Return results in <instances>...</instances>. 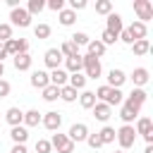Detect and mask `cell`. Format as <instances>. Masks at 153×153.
<instances>
[{
	"instance_id": "6da1fadb",
	"label": "cell",
	"mask_w": 153,
	"mask_h": 153,
	"mask_svg": "<svg viewBox=\"0 0 153 153\" xmlns=\"http://www.w3.org/2000/svg\"><path fill=\"white\" fill-rule=\"evenodd\" d=\"M115 141L120 143V151H129V148L136 143V131H134V124H122V127L115 131Z\"/></svg>"
},
{
	"instance_id": "7a4b0ae2",
	"label": "cell",
	"mask_w": 153,
	"mask_h": 153,
	"mask_svg": "<svg viewBox=\"0 0 153 153\" xmlns=\"http://www.w3.org/2000/svg\"><path fill=\"white\" fill-rule=\"evenodd\" d=\"M146 98H148V93H146L143 88H134L129 96H124L122 105H124V108H129L134 115H139V112H141V108H143V103H146Z\"/></svg>"
},
{
	"instance_id": "3957f363",
	"label": "cell",
	"mask_w": 153,
	"mask_h": 153,
	"mask_svg": "<svg viewBox=\"0 0 153 153\" xmlns=\"http://www.w3.org/2000/svg\"><path fill=\"white\" fill-rule=\"evenodd\" d=\"M81 62H84V67H81V74L86 76V79H98L100 74H103V67H100V60L98 57H93V55H81Z\"/></svg>"
},
{
	"instance_id": "277c9868",
	"label": "cell",
	"mask_w": 153,
	"mask_h": 153,
	"mask_svg": "<svg viewBox=\"0 0 153 153\" xmlns=\"http://www.w3.org/2000/svg\"><path fill=\"white\" fill-rule=\"evenodd\" d=\"M48 141H50V148L57 153H74V148H76V143H72L67 139V134H60V131H55Z\"/></svg>"
},
{
	"instance_id": "5b68a950",
	"label": "cell",
	"mask_w": 153,
	"mask_h": 153,
	"mask_svg": "<svg viewBox=\"0 0 153 153\" xmlns=\"http://www.w3.org/2000/svg\"><path fill=\"white\" fill-rule=\"evenodd\" d=\"M134 12H136V22L148 24L153 19V2L151 0H134Z\"/></svg>"
},
{
	"instance_id": "8992f818",
	"label": "cell",
	"mask_w": 153,
	"mask_h": 153,
	"mask_svg": "<svg viewBox=\"0 0 153 153\" xmlns=\"http://www.w3.org/2000/svg\"><path fill=\"white\" fill-rule=\"evenodd\" d=\"M134 131H136V136L141 134L146 143H153V122H151V117H136Z\"/></svg>"
},
{
	"instance_id": "52a82bcc",
	"label": "cell",
	"mask_w": 153,
	"mask_h": 153,
	"mask_svg": "<svg viewBox=\"0 0 153 153\" xmlns=\"http://www.w3.org/2000/svg\"><path fill=\"white\" fill-rule=\"evenodd\" d=\"M5 45V53H7V57L12 55H22V53H29V41L26 38H10V41H5L2 43Z\"/></svg>"
},
{
	"instance_id": "ba28073f",
	"label": "cell",
	"mask_w": 153,
	"mask_h": 153,
	"mask_svg": "<svg viewBox=\"0 0 153 153\" xmlns=\"http://www.w3.org/2000/svg\"><path fill=\"white\" fill-rule=\"evenodd\" d=\"M88 134H91V131H88V127H86L84 122H74V124L69 127V131H67V139H69L72 143H81V141H86Z\"/></svg>"
},
{
	"instance_id": "9c48e42d",
	"label": "cell",
	"mask_w": 153,
	"mask_h": 153,
	"mask_svg": "<svg viewBox=\"0 0 153 153\" xmlns=\"http://www.w3.org/2000/svg\"><path fill=\"white\" fill-rule=\"evenodd\" d=\"M10 19H12V26H19V29H29L31 26V14L24 10V7H17L10 12Z\"/></svg>"
},
{
	"instance_id": "30bf717a",
	"label": "cell",
	"mask_w": 153,
	"mask_h": 153,
	"mask_svg": "<svg viewBox=\"0 0 153 153\" xmlns=\"http://www.w3.org/2000/svg\"><path fill=\"white\" fill-rule=\"evenodd\" d=\"M41 124H43L48 131H60V127H62V115H60L57 110H50V112H45V115L41 117Z\"/></svg>"
},
{
	"instance_id": "8fae6325",
	"label": "cell",
	"mask_w": 153,
	"mask_h": 153,
	"mask_svg": "<svg viewBox=\"0 0 153 153\" xmlns=\"http://www.w3.org/2000/svg\"><path fill=\"white\" fill-rule=\"evenodd\" d=\"M43 62H45L48 69H60L62 62H65V57H62V53H60L57 48H48L45 55H43Z\"/></svg>"
},
{
	"instance_id": "7c38bea8",
	"label": "cell",
	"mask_w": 153,
	"mask_h": 153,
	"mask_svg": "<svg viewBox=\"0 0 153 153\" xmlns=\"http://www.w3.org/2000/svg\"><path fill=\"white\" fill-rule=\"evenodd\" d=\"M124 29V24H122V14H117V12H110L108 14V19H105V31H110L112 36H120V31Z\"/></svg>"
},
{
	"instance_id": "4fadbf2b",
	"label": "cell",
	"mask_w": 153,
	"mask_h": 153,
	"mask_svg": "<svg viewBox=\"0 0 153 153\" xmlns=\"http://www.w3.org/2000/svg\"><path fill=\"white\" fill-rule=\"evenodd\" d=\"M127 79L134 81V88H143V86L148 84V79H151V72H148L146 67H136V69L131 72V76H127Z\"/></svg>"
},
{
	"instance_id": "5bb4252c",
	"label": "cell",
	"mask_w": 153,
	"mask_h": 153,
	"mask_svg": "<svg viewBox=\"0 0 153 153\" xmlns=\"http://www.w3.org/2000/svg\"><path fill=\"white\" fill-rule=\"evenodd\" d=\"M29 81H31V86H33V88H41V91L50 84V79H48V72H45V69H33V72H31V76H29Z\"/></svg>"
},
{
	"instance_id": "9a60e30c",
	"label": "cell",
	"mask_w": 153,
	"mask_h": 153,
	"mask_svg": "<svg viewBox=\"0 0 153 153\" xmlns=\"http://www.w3.org/2000/svg\"><path fill=\"white\" fill-rule=\"evenodd\" d=\"M124 81H127V74H124L122 69L112 67V69L108 72V86H110V88H122Z\"/></svg>"
},
{
	"instance_id": "2e32d148",
	"label": "cell",
	"mask_w": 153,
	"mask_h": 153,
	"mask_svg": "<svg viewBox=\"0 0 153 153\" xmlns=\"http://www.w3.org/2000/svg\"><path fill=\"white\" fill-rule=\"evenodd\" d=\"M91 110H93V117H96L98 122H108V120L112 117V108H110L108 103H96Z\"/></svg>"
},
{
	"instance_id": "e0dca14e",
	"label": "cell",
	"mask_w": 153,
	"mask_h": 153,
	"mask_svg": "<svg viewBox=\"0 0 153 153\" xmlns=\"http://www.w3.org/2000/svg\"><path fill=\"white\" fill-rule=\"evenodd\" d=\"M12 62H14V69H17V72H26V69H31L33 57H31L29 53H22V55H14Z\"/></svg>"
},
{
	"instance_id": "ac0fdd59",
	"label": "cell",
	"mask_w": 153,
	"mask_h": 153,
	"mask_svg": "<svg viewBox=\"0 0 153 153\" xmlns=\"http://www.w3.org/2000/svg\"><path fill=\"white\" fill-rule=\"evenodd\" d=\"M67 76H69V74H67L62 67H60V69H50V72H48V79H50V84H53V86H57V88L67 86Z\"/></svg>"
},
{
	"instance_id": "d6986e66",
	"label": "cell",
	"mask_w": 153,
	"mask_h": 153,
	"mask_svg": "<svg viewBox=\"0 0 153 153\" xmlns=\"http://www.w3.org/2000/svg\"><path fill=\"white\" fill-rule=\"evenodd\" d=\"M127 31L131 33V38H134V41H141V38H146V33H148V26L134 19V22H131V24L127 26Z\"/></svg>"
},
{
	"instance_id": "ffe728a7",
	"label": "cell",
	"mask_w": 153,
	"mask_h": 153,
	"mask_svg": "<svg viewBox=\"0 0 153 153\" xmlns=\"http://www.w3.org/2000/svg\"><path fill=\"white\" fill-rule=\"evenodd\" d=\"M22 120H24V110H19V108H7V112H5V122H7L10 127H19Z\"/></svg>"
},
{
	"instance_id": "44dd1931",
	"label": "cell",
	"mask_w": 153,
	"mask_h": 153,
	"mask_svg": "<svg viewBox=\"0 0 153 153\" xmlns=\"http://www.w3.org/2000/svg\"><path fill=\"white\" fill-rule=\"evenodd\" d=\"M41 117H43V112H38L36 108H31V110H26L24 112V120H22V124L29 129V127H38L41 124Z\"/></svg>"
},
{
	"instance_id": "7402d4cb",
	"label": "cell",
	"mask_w": 153,
	"mask_h": 153,
	"mask_svg": "<svg viewBox=\"0 0 153 153\" xmlns=\"http://www.w3.org/2000/svg\"><path fill=\"white\" fill-rule=\"evenodd\" d=\"M86 76L81 74V72H76V74H69L67 76V86H72L74 91H86Z\"/></svg>"
},
{
	"instance_id": "603a6c76",
	"label": "cell",
	"mask_w": 153,
	"mask_h": 153,
	"mask_svg": "<svg viewBox=\"0 0 153 153\" xmlns=\"http://www.w3.org/2000/svg\"><path fill=\"white\" fill-rule=\"evenodd\" d=\"M10 139H12L14 143H26V139H29V129H26L24 124L12 127V129H10Z\"/></svg>"
},
{
	"instance_id": "cb8c5ba5",
	"label": "cell",
	"mask_w": 153,
	"mask_h": 153,
	"mask_svg": "<svg viewBox=\"0 0 153 153\" xmlns=\"http://www.w3.org/2000/svg\"><path fill=\"white\" fill-rule=\"evenodd\" d=\"M86 50H88V55H93V57H98V60H100V57L105 55V50H108V48H105L98 38H91V41H88V45H86Z\"/></svg>"
},
{
	"instance_id": "d4e9b609",
	"label": "cell",
	"mask_w": 153,
	"mask_h": 153,
	"mask_svg": "<svg viewBox=\"0 0 153 153\" xmlns=\"http://www.w3.org/2000/svg\"><path fill=\"white\" fill-rule=\"evenodd\" d=\"M131 50H134V55H136V57H143V55H148V53H151V41H148V38L134 41V43H131Z\"/></svg>"
},
{
	"instance_id": "484cf974",
	"label": "cell",
	"mask_w": 153,
	"mask_h": 153,
	"mask_svg": "<svg viewBox=\"0 0 153 153\" xmlns=\"http://www.w3.org/2000/svg\"><path fill=\"white\" fill-rule=\"evenodd\" d=\"M81 67H84V62H81V55H76V57H67L62 69H65L67 74H76V72H81Z\"/></svg>"
},
{
	"instance_id": "4316f807",
	"label": "cell",
	"mask_w": 153,
	"mask_h": 153,
	"mask_svg": "<svg viewBox=\"0 0 153 153\" xmlns=\"http://www.w3.org/2000/svg\"><path fill=\"white\" fill-rule=\"evenodd\" d=\"M96 103H98V100H96L93 91H81V93H79V105H81L84 110H91Z\"/></svg>"
},
{
	"instance_id": "83f0119b",
	"label": "cell",
	"mask_w": 153,
	"mask_h": 153,
	"mask_svg": "<svg viewBox=\"0 0 153 153\" xmlns=\"http://www.w3.org/2000/svg\"><path fill=\"white\" fill-rule=\"evenodd\" d=\"M57 50L62 53V57H65V60H67V57H76V55H81V53H79V48H76L72 41H65V43H62Z\"/></svg>"
},
{
	"instance_id": "f1b7e54d",
	"label": "cell",
	"mask_w": 153,
	"mask_h": 153,
	"mask_svg": "<svg viewBox=\"0 0 153 153\" xmlns=\"http://www.w3.org/2000/svg\"><path fill=\"white\" fill-rule=\"evenodd\" d=\"M122 100H124V93H122V88H110V93H108L105 103H108L110 108H115V105H122Z\"/></svg>"
},
{
	"instance_id": "f546056e",
	"label": "cell",
	"mask_w": 153,
	"mask_h": 153,
	"mask_svg": "<svg viewBox=\"0 0 153 153\" xmlns=\"http://www.w3.org/2000/svg\"><path fill=\"white\" fill-rule=\"evenodd\" d=\"M57 19H60V24H62V26H72V24L76 22V14H74L69 7H65L62 12H57Z\"/></svg>"
},
{
	"instance_id": "4dcf8cb0",
	"label": "cell",
	"mask_w": 153,
	"mask_h": 153,
	"mask_svg": "<svg viewBox=\"0 0 153 153\" xmlns=\"http://www.w3.org/2000/svg\"><path fill=\"white\" fill-rule=\"evenodd\" d=\"M41 93H43V100H45V103H55V100L60 98V88H57V86H53V84H48Z\"/></svg>"
},
{
	"instance_id": "1f68e13d",
	"label": "cell",
	"mask_w": 153,
	"mask_h": 153,
	"mask_svg": "<svg viewBox=\"0 0 153 153\" xmlns=\"http://www.w3.org/2000/svg\"><path fill=\"white\" fill-rule=\"evenodd\" d=\"M96 134H98V139H100L103 146H105V143H115V129H112V127L105 124V127H103L100 131H96Z\"/></svg>"
},
{
	"instance_id": "d6a6232c",
	"label": "cell",
	"mask_w": 153,
	"mask_h": 153,
	"mask_svg": "<svg viewBox=\"0 0 153 153\" xmlns=\"http://www.w3.org/2000/svg\"><path fill=\"white\" fill-rule=\"evenodd\" d=\"M24 10H26V12L31 14V17H33V14H41V12L45 10V0H29Z\"/></svg>"
},
{
	"instance_id": "836d02e7",
	"label": "cell",
	"mask_w": 153,
	"mask_h": 153,
	"mask_svg": "<svg viewBox=\"0 0 153 153\" xmlns=\"http://www.w3.org/2000/svg\"><path fill=\"white\" fill-rule=\"evenodd\" d=\"M60 98H62L65 103H74V100L79 98V91H74L72 86H62V88H60Z\"/></svg>"
},
{
	"instance_id": "e575fe53",
	"label": "cell",
	"mask_w": 153,
	"mask_h": 153,
	"mask_svg": "<svg viewBox=\"0 0 153 153\" xmlns=\"http://www.w3.org/2000/svg\"><path fill=\"white\" fill-rule=\"evenodd\" d=\"M69 41H72L76 48H81V45H88V41H91V38H88V33L76 31V33H72V36H69Z\"/></svg>"
},
{
	"instance_id": "d590c367",
	"label": "cell",
	"mask_w": 153,
	"mask_h": 153,
	"mask_svg": "<svg viewBox=\"0 0 153 153\" xmlns=\"http://www.w3.org/2000/svg\"><path fill=\"white\" fill-rule=\"evenodd\" d=\"M110 12H112V2H110V0H98V2H96V14L108 17Z\"/></svg>"
},
{
	"instance_id": "8d00e7d4",
	"label": "cell",
	"mask_w": 153,
	"mask_h": 153,
	"mask_svg": "<svg viewBox=\"0 0 153 153\" xmlns=\"http://www.w3.org/2000/svg\"><path fill=\"white\" fill-rule=\"evenodd\" d=\"M33 36H36L38 41H45V38L50 36V26H48V24H36V26H33Z\"/></svg>"
},
{
	"instance_id": "74e56055",
	"label": "cell",
	"mask_w": 153,
	"mask_h": 153,
	"mask_svg": "<svg viewBox=\"0 0 153 153\" xmlns=\"http://www.w3.org/2000/svg\"><path fill=\"white\" fill-rule=\"evenodd\" d=\"M136 117H139V115H134L129 108H124V105L120 108V120H122L124 124H134V122H136Z\"/></svg>"
},
{
	"instance_id": "f35d334b",
	"label": "cell",
	"mask_w": 153,
	"mask_h": 153,
	"mask_svg": "<svg viewBox=\"0 0 153 153\" xmlns=\"http://www.w3.org/2000/svg\"><path fill=\"white\" fill-rule=\"evenodd\" d=\"M33 148H36V153H53V148H50V141H48V139H38Z\"/></svg>"
},
{
	"instance_id": "ab89813d",
	"label": "cell",
	"mask_w": 153,
	"mask_h": 153,
	"mask_svg": "<svg viewBox=\"0 0 153 153\" xmlns=\"http://www.w3.org/2000/svg\"><path fill=\"white\" fill-rule=\"evenodd\" d=\"M98 41H100V43H103V45L108 48V45H112V43H117V36H112L110 31H105V29H103V33H100V38H98Z\"/></svg>"
},
{
	"instance_id": "60d3db41",
	"label": "cell",
	"mask_w": 153,
	"mask_h": 153,
	"mask_svg": "<svg viewBox=\"0 0 153 153\" xmlns=\"http://www.w3.org/2000/svg\"><path fill=\"white\" fill-rule=\"evenodd\" d=\"M12 38V24H0V43Z\"/></svg>"
},
{
	"instance_id": "b9f144b4",
	"label": "cell",
	"mask_w": 153,
	"mask_h": 153,
	"mask_svg": "<svg viewBox=\"0 0 153 153\" xmlns=\"http://www.w3.org/2000/svg\"><path fill=\"white\" fill-rule=\"evenodd\" d=\"M45 7L53 10V12H62V10H65V0H48Z\"/></svg>"
},
{
	"instance_id": "7bdbcfd3",
	"label": "cell",
	"mask_w": 153,
	"mask_h": 153,
	"mask_svg": "<svg viewBox=\"0 0 153 153\" xmlns=\"http://www.w3.org/2000/svg\"><path fill=\"white\" fill-rule=\"evenodd\" d=\"M86 5H88L86 0H69V10H72L74 14H76V12H81V10H86Z\"/></svg>"
},
{
	"instance_id": "ee69618b",
	"label": "cell",
	"mask_w": 153,
	"mask_h": 153,
	"mask_svg": "<svg viewBox=\"0 0 153 153\" xmlns=\"http://www.w3.org/2000/svg\"><path fill=\"white\" fill-rule=\"evenodd\" d=\"M86 143H88L93 151H98V148L103 146V143H100V139H98V134H88V136H86Z\"/></svg>"
},
{
	"instance_id": "f6af8a7d",
	"label": "cell",
	"mask_w": 153,
	"mask_h": 153,
	"mask_svg": "<svg viewBox=\"0 0 153 153\" xmlns=\"http://www.w3.org/2000/svg\"><path fill=\"white\" fill-rule=\"evenodd\" d=\"M10 91H12V86H10V81H5V79H0V98H7V96H10Z\"/></svg>"
},
{
	"instance_id": "bcb514c9",
	"label": "cell",
	"mask_w": 153,
	"mask_h": 153,
	"mask_svg": "<svg viewBox=\"0 0 153 153\" xmlns=\"http://www.w3.org/2000/svg\"><path fill=\"white\" fill-rule=\"evenodd\" d=\"M10 153H29V151H26V143H14Z\"/></svg>"
},
{
	"instance_id": "7dc6e473",
	"label": "cell",
	"mask_w": 153,
	"mask_h": 153,
	"mask_svg": "<svg viewBox=\"0 0 153 153\" xmlns=\"http://www.w3.org/2000/svg\"><path fill=\"white\" fill-rule=\"evenodd\" d=\"M5 57H7V53H5V45L0 43V62H5Z\"/></svg>"
},
{
	"instance_id": "c3c4849f",
	"label": "cell",
	"mask_w": 153,
	"mask_h": 153,
	"mask_svg": "<svg viewBox=\"0 0 153 153\" xmlns=\"http://www.w3.org/2000/svg\"><path fill=\"white\" fill-rule=\"evenodd\" d=\"M143 153H153V143H146V151Z\"/></svg>"
},
{
	"instance_id": "681fc988",
	"label": "cell",
	"mask_w": 153,
	"mask_h": 153,
	"mask_svg": "<svg viewBox=\"0 0 153 153\" xmlns=\"http://www.w3.org/2000/svg\"><path fill=\"white\" fill-rule=\"evenodd\" d=\"M2 74H5V62H0V79H2Z\"/></svg>"
},
{
	"instance_id": "f907efd6",
	"label": "cell",
	"mask_w": 153,
	"mask_h": 153,
	"mask_svg": "<svg viewBox=\"0 0 153 153\" xmlns=\"http://www.w3.org/2000/svg\"><path fill=\"white\" fill-rule=\"evenodd\" d=\"M112 153H127V151H112Z\"/></svg>"
}]
</instances>
